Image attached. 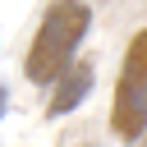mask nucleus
<instances>
[{"label": "nucleus", "mask_w": 147, "mask_h": 147, "mask_svg": "<svg viewBox=\"0 0 147 147\" xmlns=\"http://www.w3.org/2000/svg\"><path fill=\"white\" fill-rule=\"evenodd\" d=\"M87 28H92V9L83 0H55L46 9L41 28L32 32V46H28V60H23L28 83L32 87H51L64 74V64L74 60V51L87 37Z\"/></svg>", "instance_id": "nucleus-1"}, {"label": "nucleus", "mask_w": 147, "mask_h": 147, "mask_svg": "<svg viewBox=\"0 0 147 147\" xmlns=\"http://www.w3.org/2000/svg\"><path fill=\"white\" fill-rule=\"evenodd\" d=\"M110 129L119 142H138L147 129V28L129 37L119 78H115V101H110Z\"/></svg>", "instance_id": "nucleus-2"}, {"label": "nucleus", "mask_w": 147, "mask_h": 147, "mask_svg": "<svg viewBox=\"0 0 147 147\" xmlns=\"http://www.w3.org/2000/svg\"><path fill=\"white\" fill-rule=\"evenodd\" d=\"M92 83H96V69H92L87 60H78V64L69 60V64H64V74L51 83L55 92H51V101H46V115H51V119H60V115L78 110V106L92 96Z\"/></svg>", "instance_id": "nucleus-3"}, {"label": "nucleus", "mask_w": 147, "mask_h": 147, "mask_svg": "<svg viewBox=\"0 0 147 147\" xmlns=\"http://www.w3.org/2000/svg\"><path fill=\"white\" fill-rule=\"evenodd\" d=\"M5 106H9V87H0V119H5Z\"/></svg>", "instance_id": "nucleus-4"}]
</instances>
